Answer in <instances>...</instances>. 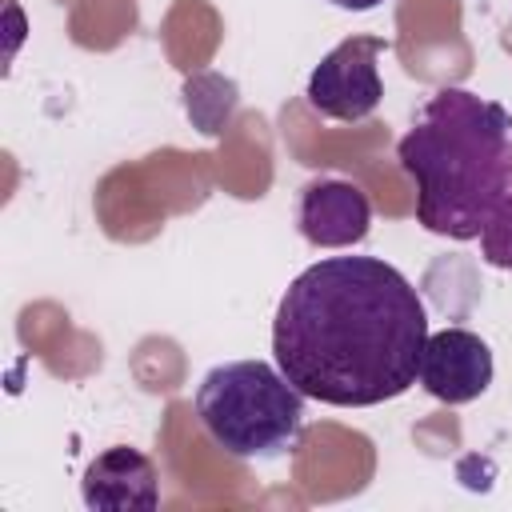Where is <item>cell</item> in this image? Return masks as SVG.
I'll list each match as a JSON object with an SVG mask.
<instances>
[{
	"label": "cell",
	"mask_w": 512,
	"mask_h": 512,
	"mask_svg": "<svg viewBox=\"0 0 512 512\" xmlns=\"http://www.w3.org/2000/svg\"><path fill=\"white\" fill-rule=\"evenodd\" d=\"M396 160L416 184V224L480 240L512 172V112L468 88H440L400 136Z\"/></svg>",
	"instance_id": "cell-2"
},
{
	"label": "cell",
	"mask_w": 512,
	"mask_h": 512,
	"mask_svg": "<svg viewBox=\"0 0 512 512\" xmlns=\"http://www.w3.org/2000/svg\"><path fill=\"white\" fill-rule=\"evenodd\" d=\"M384 52L380 36H348L340 40L308 76V104L328 120H368L384 96L376 56Z\"/></svg>",
	"instance_id": "cell-4"
},
{
	"label": "cell",
	"mask_w": 512,
	"mask_h": 512,
	"mask_svg": "<svg viewBox=\"0 0 512 512\" xmlns=\"http://www.w3.org/2000/svg\"><path fill=\"white\" fill-rule=\"evenodd\" d=\"M420 384L444 404H468L492 384V348L468 328L428 332L420 352Z\"/></svg>",
	"instance_id": "cell-5"
},
{
	"label": "cell",
	"mask_w": 512,
	"mask_h": 512,
	"mask_svg": "<svg viewBox=\"0 0 512 512\" xmlns=\"http://www.w3.org/2000/svg\"><path fill=\"white\" fill-rule=\"evenodd\" d=\"M480 252L492 268H504L512 272V172H508V184H504V196L488 220V228L480 232Z\"/></svg>",
	"instance_id": "cell-8"
},
{
	"label": "cell",
	"mask_w": 512,
	"mask_h": 512,
	"mask_svg": "<svg viewBox=\"0 0 512 512\" xmlns=\"http://www.w3.org/2000/svg\"><path fill=\"white\" fill-rule=\"evenodd\" d=\"M372 204L352 180H312L300 192L296 228L316 248H352L368 236Z\"/></svg>",
	"instance_id": "cell-6"
},
{
	"label": "cell",
	"mask_w": 512,
	"mask_h": 512,
	"mask_svg": "<svg viewBox=\"0 0 512 512\" xmlns=\"http://www.w3.org/2000/svg\"><path fill=\"white\" fill-rule=\"evenodd\" d=\"M328 4H336L344 12H368V8H380L384 0H328Z\"/></svg>",
	"instance_id": "cell-9"
},
{
	"label": "cell",
	"mask_w": 512,
	"mask_h": 512,
	"mask_svg": "<svg viewBox=\"0 0 512 512\" xmlns=\"http://www.w3.org/2000/svg\"><path fill=\"white\" fill-rule=\"evenodd\" d=\"M196 416L212 444L236 460L280 456L304 424V392L264 360H228L204 372Z\"/></svg>",
	"instance_id": "cell-3"
},
{
	"label": "cell",
	"mask_w": 512,
	"mask_h": 512,
	"mask_svg": "<svg viewBox=\"0 0 512 512\" xmlns=\"http://www.w3.org/2000/svg\"><path fill=\"white\" fill-rule=\"evenodd\" d=\"M80 496L96 512H152L160 504V476L144 452L116 444L84 468Z\"/></svg>",
	"instance_id": "cell-7"
},
{
	"label": "cell",
	"mask_w": 512,
	"mask_h": 512,
	"mask_svg": "<svg viewBox=\"0 0 512 512\" xmlns=\"http://www.w3.org/2000/svg\"><path fill=\"white\" fill-rule=\"evenodd\" d=\"M428 316L408 276L380 256H328L276 304V368L320 404L372 408L420 380Z\"/></svg>",
	"instance_id": "cell-1"
}]
</instances>
